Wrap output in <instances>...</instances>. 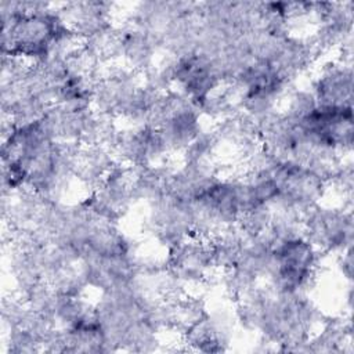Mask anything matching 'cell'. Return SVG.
I'll list each match as a JSON object with an SVG mask.
<instances>
[{
  "label": "cell",
  "instance_id": "obj_1",
  "mask_svg": "<svg viewBox=\"0 0 354 354\" xmlns=\"http://www.w3.org/2000/svg\"><path fill=\"white\" fill-rule=\"evenodd\" d=\"M325 253L304 235L277 242L267 275L268 286L283 295H307L317 282Z\"/></svg>",
  "mask_w": 354,
  "mask_h": 354
},
{
  "label": "cell",
  "instance_id": "obj_3",
  "mask_svg": "<svg viewBox=\"0 0 354 354\" xmlns=\"http://www.w3.org/2000/svg\"><path fill=\"white\" fill-rule=\"evenodd\" d=\"M297 124L310 138L335 149L342 156L353 148V106L317 105Z\"/></svg>",
  "mask_w": 354,
  "mask_h": 354
},
{
  "label": "cell",
  "instance_id": "obj_5",
  "mask_svg": "<svg viewBox=\"0 0 354 354\" xmlns=\"http://www.w3.org/2000/svg\"><path fill=\"white\" fill-rule=\"evenodd\" d=\"M286 104L282 111L289 119L299 122L306 115H308L315 106L317 101L311 88H296L285 97Z\"/></svg>",
  "mask_w": 354,
  "mask_h": 354
},
{
  "label": "cell",
  "instance_id": "obj_6",
  "mask_svg": "<svg viewBox=\"0 0 354 354\" xmlns=\"http://www.w3.org/2000/svg\"><path fill=\"white\" fill-rule=\"evenodd\" d=\"M337 256H339L337 270L340 271V274L344 278L351 281V277H353V254H351V248L344 250L343 253H340Z\"/></svg>",
  "mask_w": 354,
  "mask_h": 354
},
{
  "label": "cell",
  "instance_id": "obj_4",
  "mask_svg": "<svg viewBox=\"0 0 354 354\" xmlns=\"http://www.w3.org/2000/svg\"><path fill=\"white\" fill-rule=\"evenodd\" d=\"M313 94L321 106H351V64L330 61L325 64L313 82Z\"/></svg>",
  "mask_w": 354,
  "mask_h": 354
},
{
  "label": "cell",
  "instance_id": "obj_2",
  "mask_svg": "<svg viewBox=\"0 0 354 354\" xmlns=\"http://www.w3.org/2000/svg\"><path fill=\"white\" fill-rule=\"evenodd\" d=\"M304 236L325 254H340L353 245V214L350 207L317 205L303 216Z\"/></svg>",
  "mask_w": 354,
  "mask_h": 354
}]
</instances>
